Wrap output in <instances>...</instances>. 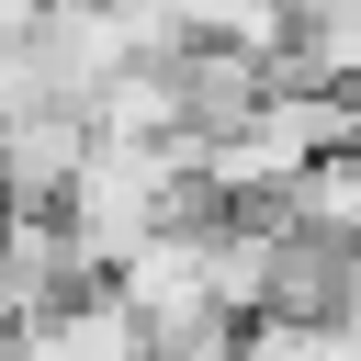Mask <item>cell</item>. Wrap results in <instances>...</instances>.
Wrapping results in <instances>:
<instances>
[{
  "instance_id": "obj_1",
  "label": "cell",
  "mask_w": 361,
  "mask_h": 361,
  "mask_svg": "<svg viewBox=\"0 0 361 361\" xmlns=\"http://www.w3.org/2000/svg\"><path fill=\"white\" fill-rule=\"evenodd\" d=\"M271 214L305 226V237H327V248H361V135H327V147L271 192Z\"/></svg>"
}]
</instances>
